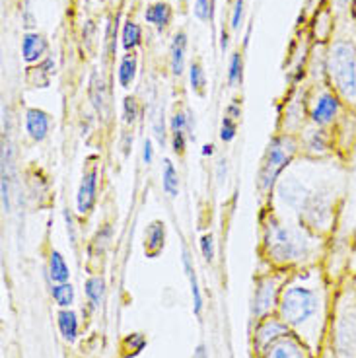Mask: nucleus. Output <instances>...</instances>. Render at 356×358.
I'll return each mask as SVG.
<instances>
[{
    "label": "nucleus",
    "mask_w": 356,
    "mask_h": 358,
    "mask_svg": "<svg viewBox=\"0 0 356 358\" xmlns=\"http://www.w3.org/2000/svg\"><path fill=\"white\" fill-rule=\"evenodd\" d=\"M193 358H208V355H206V349L203 347V345H199L195 350V357Z\"/></svg>",
    "instance_id": "37"
},
{
    "label": "nucleus",
    "mask_w": 356,
    "mask_h": 358,
    "mask_svg": "<svg viewBox=\"0 0 356 358\" xmlns=\"http://www.w3.org/2000/svg\"><path fill=\"white\" fill-rule=\"evenodd\" d=\"M138 117V103L134 98H125L123 101V119H125L127 125H133Z\"/></svg>",
    "instance_id": "29"
},
{
    "label": "nucleus",
    "mask_w": 356,
    "mask_h": 358,
    "mask_svg": "<svg viewBox=\"0 0 356 358\" xmlns=\"http://www.w3.org/2000/svg\"><path fill=\"white\" fill-rule=\"evenodd\" d=\"M47 51V41L39 34H26L22 43V55L26 63H37Z\"/></svg>",
    "instance_id": "13"
},
{
    "label": "nucleus",
    "mask_w": 356,
    "mask_h": 358,
    "mask_svg": "<svg viewBox=\"0 0 356 358\" xmlns=\"http://www.w3.org/2000/svg\"><path fill=\"white\" fill-rule=\"evenodd\" d=\"M320 298L313 288L294 285L280 296V317L286 325H302L318 313Z\"/></svg>",
    "instance_id": "3"
},
{
    "label": "nucleus",
    "mask_w": 356,
    "mask_h": 358,
    "mask_svg": "<svg viewBox=\"0 0 356 358\" xmlns=\"http://www.w3.org/2000/svg\"><path fill=\"white\" fill-rule=\"evenodd\" d=\"M236 133H238V119L228 115V113H224L222 127H220V138H222V143H232L236 138Z\"/></svg>",
    "instance_id": "26"
},
{
    "label": "nucleus",
    "mask_w": 356,
    "mask_h": 358,
    "mask_svg": "<svg viewBox=\"0 0 356 358\" xmlns=\"http://www.w3.org/2000/svg\"><path fill=\"white\" fill-rule=\"evenodd\" d=\"M294 150H296V144L286 136H278L269 144L263 164H261V170H259V187L267 191L275 185L280 171L285 170L288 162L292 160Z\"/></svg>",
    "instance_id": "4"
},
{
    "label": "nucleus",
    "mask_w": 356,
    "mask_h": 358,
    "mask_svg": "<svg viewBox=\"0 0 356 358\" xmlns=\"http://www.w3.org/2000/svg\"><path fill=\"white\" fill-rule=\"evenodd\" d=\"M265 358H308L304 352L302 345L290 335L278 337L265 349Z\"/></svg>",
    "instance_id": "8"
},
{
    "label": "nucleus",
    "mask_w": 356,
    "mask_h": 358,
    "mask_svg": "<svg viewBox=\"0 0 356 358\" xmlns=\"http://www.w3.org/2000/svg\"><path fill=\"white\" fill-rule=\"evenodd\" d=\"M276 292V280L275 278H265L257 285L255 290V298H253V313L255 315H263L273 308Z\"/></svg>",
    "instance_id": "11"
},
{
    "label": "nucleus",
    "mask_w": 356,
    "mask_h": 358,
    "mask_svg": "<svg viewBox=\"0 0 356 358\" xmlns=\"http://www.w3.org/2000/svg\"><path fill=\"white\" fill-rule=\"evenodd\" d=\"M333 2H335L339 12H347V10L353 8V4H355L356 0H333Z\"/></svg>",
    "instance_id": "36"
},
{
    "label": "nucleus",
    "mask_w": 356,
    "mask_h": 358,
    "mask_svg": "<svg viewBox=\"0 0 356 358\" xmlns=\"http://www.w3.org/2000/svg\"><path fill=\"white\" fill-rule=\"evenodd\" d=\"M53 300L61 308H71V304L74 302V288H72L71 282H61L53 287Z\"/></svg>",
    "instance_id": "22"
},
{
    "label": "nucleus",
    "mask_w": 356,
    "mask_h": 358,
    "mask_svg": "<svg viewBox=\"0 0 356 358\" xmlns=\"http://www.w3.org/2000/svg\"><path fill=\"white\" fill-rule=\"evenodd\" d=\"M49 277L57 285L69 282V278H71V268L66 265L61 251H51V257H49Z\"/></svg>",
    "instance_id": "15"
},
{
    "label": "nucleus",
    "mask_w": 356,
    "mask_h": 358,
    "mask_svg": "<svg viewBox=\"0 0 356 358\" xmlns=\"http://www.w3.org/2000/svg\"><path fill=\"white\" fill-rule=\"evenodd\" d=\"M138 43H141V27L134 22H127L123 27V47L127 51H133Z\"/></svg>",
    "instance_id": "25"
},
{
    "label": "nucleus",
    "mask_w": 356,
    "mask_h": 358,
    "mask_svg": "<svg viewBox=\"0 0 356 358\" xmlns=\"http://www.w3.org/2000/svg\"><path fill=\"white\" fill-rule=\"evenodd\" d=\"M220 47H222V51H226V47H228V36H226V31L222 34V43H220Z\"/></svg>",
    "instance_id": "38"
},
{
    "label": "nucleus",
    "mask_w": 356,
    "mask_h": 358,
    "mask_svg": "<svg viewBox=\"0 0 356 358\" xmlns=\"http://www.w3.org/2000/svg\"><path fill=\"white\" fill-rule=\"evenodd\" d=\"M203 154H208V156H211V154H213V144H206L205 146V150H203Z\"/></svg>",
    "instance_id": "39"
},
{
    "label": "nucleus",
    "mask_w": 356,
    "mask_h": 358,
    "mask_svg": "<svg viewBox=\"0 0 356 358\" xmlns=\"http://www.w3.org/2000/svg\"><path fill=\"white\" fill-rule=\"evenodd\" d=\"M146 22L152 24V26H156L158 29H164V27L169 24V18H171V10H169L168 4H164V2H158V4H152L150 8L146 10Z\"/></svg>",
    "instance_id": "18"
},
{
    "label": "nucleus",
    "mask_w": 356,
    "mask_h": 358,
    "mask_svg": "<svg viewBox=\"0 0 356 358\" xmlns=\"http://www.w3.org/2000/svg\"><path fill=\"white\" fill-rule=\"evenodd\" d=\"M329 134L325 133V129L323 127H318L315 131L310 133V138H308V146L315 150V152H325L327 148H329Z\"/></svg>",
    "instance_id": "24"
},
{
    "label": "nucleus",
    "mask_w": 356,
    "mask_h": 358,
    "mask_svg": "<svg viewBox=\"0 0 356 358\" xmlns=\"http://www.w3.org/2000/svg\"><path fill=\"white\" fill-rule=\"evenodd\" d=\"M90 94H92V101H94V106H96V109H104V106H106V84H104V80H101V76H98V74H94L92 76V82H90Z\"/></svg>",
    "instance_id": "23"
},
{
    "label": "nucleus",
    "mask_w": 356,
    "mask_h": 358,
    "mask_svg": "<svg viewBox=\"0 0 356 358\" xmlns=\"http://www.w3.org/2000/svg\"><path fill=\"white\" fill-rule=\"evenodd\" d=\"M286 335V323L275 322V320H269L257 329V335H255V343H257L259 349H267L271 343H275L278 337Z\"/></svg>",
    "instance_id": "12"
},
{
    "label": "nucleus",
    "mask_w": 356,
    "mask_h": 358,
    "mask_svg": "<svg viewBox=\"0 0 356 358\" xmlns=\"http://www.w3.org/2000/svg\"><path fill=\"white\" fill-rule=\"evenodd\" d=\"M265 248L278 263H296L310 255L312 240L290 224L271 218L265 226Z\"/></svg>",
    "instance_id": "2"
},
{
    "label": "nucleus",
    "mask_w": 356,
    "mask_h": 358,
    "mask_svg": "<svg viewBox=\"0 0 356 358\" xmlns=\"http://www.w3.org/2000/svg\"><path fill=\"white\" fill-rule=\"evenodd\" d=\"M134 76H136V57L134 55H125L121 64H119V84L123 88H131Z\"/></svg>",
    "instance_id": "21"
},
{
    "label": "nucleus",
    "mask_w": 356,
    "mask_h": 358,
    "mask_svg": "<svg viewBox=\"0 0 356 358\" xmlns=\"http://www.w3.org/2000/svg\"><path fill=\"white\" fill-rule=\"evenodd\" d=\"M171 144H173V152H183L185 150V133H171Z\"/></svg>",
    "instance_id": "34"
},
{
    "label": "nucleus",
    "mask_w": 356,
    "mask_h": 358,
    "mask_svg": "<svg viewBox=\"0 0 356 358\" xmlns=\"http://www.w3.org/2000/svg\"><path fill=\"white\" fill-rule=\"evenodd\" d=\"M195 14L197 18L205 20V22L213 18V0H197Z\"/></svg>",
    "instance_id": "31"
},
{
    "label": "nucleus",
    "mask_w": 356,
    "mask_h": 358,
    "mask_svg": "<svg viewBox=\"0 0 356 358\" xmlns=\"http://www.w3.org/2000/svg\"><path fill=\"white\" fill-rule=\"evenodd\" d=\"M189 127H191V121L187 113L176 111V115L171 117V133H185Z\"/></svg>",
    "instance_id": "30"
},
{
    "label": "nucleus",
    "mask_w": 356,
    "mask_h": 358,
    "mask_svg": "<svg viewBox=\"0 0 356 358\" xmlns=\"http://www.w3.org/2000/svg\"><path fill=\"white\" fill-rule=\"evenodd\" d=\"M162 187L169 197H178L179 193V176L178 170L169 160L164 162V171H162Z\"/></svg>",
    "instance_id": "19"
},
{
    "label": "nucleus",
    "mask_w": 356,
    "mask_h": 358,
    "mask_svg": "<svg viewBox=\"0 0 356 358\" xmlns=\"http://www.w3.org/2000/svg\"><path fill=\"white\" fill-rule=\"evenodd\" d=\"M183 268L187 273L189 285H191V296H193V312L195 315H201L203 312V294H201V288H199V280H197L195 267H193V261H191V255H189L187 250H183Z\"/></svg>",
    "instance_id": "14"
},
{
    "label": "nucleus",
    "mask_w": 356,
    "mask_h": 358,
    "mask_svg": "<svg viewBox=\"0 0 356 358\" xmlns=\"http://www.w3.org/2000/svg\"><path fill=\"white\" fill-rule=\"evenodd\" d=\"M49 129H51V117H49V113H45L43 109L37 108L27 109L26 131L31 141L41 143L45 136L49 134Z\"/></svg>",
    "instance_id": "9"
},
{
    "label": "nucleus",
    "mask_w": 356,
    "mask_h": 358,
    "mask_svg": "<svg viewBox=\"0 0 356 358\" xmlns=\"http://www.w3.org/2000/svg\"><path fill=\"white\" fill-rule=\"evenodd\" d=\"M59 331L66 343H74L78 335V317L72 310H63L59 313Z\"/></svg>",
    "instance_id": "17"
},
{
    "label": "nucleus",
    "mask_w": 356,
    "mask_h": 358,
    "mask_svg": "<svg viewBox=\"0 0 356 358\" xmlns=\"http://www.w3.org/2000/svg\"><path fill=\"white\" fill-rule=\"evenodd\" d=\"M201 253H203L205 261L213 263V259H214V238H213V234H205V236L201 238Z\"/></svg>",
    "instance_id": "32"
},
{
    "label": "nucleus",
    "mask_w": 356,
    "mask_h": 358,
    "mask_svg": "<svg viewBox=\"0 0 356 358\" xmlns=\"http://www.w3.org/2000/svg\"><path fill=\"white\" fill-rule=\"evenodd\" d=\"M104 294H106V282L101 277H90L86 280V296L92 308H99L104 302Z\"/></svg>",
    "instance_id": "20"
},
{
    "label": "nucleus",
    "mask_w": 356,
    "mask_h": 358,
    "mask_svg": "<svg viewBox=\"0 0 356 358\" xmlns=\"http://www.w3.org/2000/svg\"><path fill=\"white\" fill-rule=\"evenodd\" d=\"M325 71L339 98L356 103V43L353 39H335L331 43Z\"/></svg>",
    "instance_id": "1"
},
{
    "label": "nucleus",
    "mask_w": 356,
    "mask_h": 358,
    "mask_svg": "<svg viewBox=\"0 0 356 358\" xmlns=\"http://www.w3.org/2000/svg\"><path fill=\"white\" fill-rule=\"evenodd\" d=\"M185 49H187V36L183 31H179L178 36L173 37V43H171V71L178 76L183 72V66H185Z\"/></svg>",
    "instance_id": "16"
},
{
    "label": "nucleus",
    "mask_w": 356,
    "mask_h": 358,
    "mask_svg": "<svg viewBox=\"0 0 356 358\" xmlns=\"http://www.w3.org/2000/svg\"><path fill=\"white\" fill-rule=\"evenodd\" d=\"M189 80H191V88L199 92V94H203V90H205V72L201 69V64L193 63L191 64V71H189Z\"/></svg>",
    "instance_id": "27"
},
{
    "label": "nucleus",
    "mask_w": 356,
    "mask_h": 358,
    "mask_svg": "<svg viewBox=\"0 0 356 358\" xmlns=\"http://www.w3.org/2000/svg\"><path fill=\"white\" fill-rule=\"evenodd\" d=\"M166 243V224L162 220H154L144 234V253L148 257H158Z\"/></svg>",
    "instance_id": "10"
},
{
    "label": "nucleus",
    "mask_w": 356,
    "mask_h": 358,
    "mask_svg": "<svg viewBox=\"0 0 356 358\" xmlns=\"http://www.w3.org/2000/svg\"><path fill=\"white\" fill-rule=\"evenodd\" d=\"M243 18V0H236V6H234V16H232V29H238Z\"/></svg>",
    "instance_id": "33"
},
{
    "label": "nucleus",
    "mask_w": 356,
    "mask_h": 358,
    "mask_svg": "<svg viewBox=\"0 0 356 358\" xmlns=\"http://www.w3.org/2000/svg\"><path fill=\"white\" fill-rule=\"evenodd\" d=\"M241 69H243V63H241V55L236 53L234 57H232L230 72H228V80H230L232 86H238V84H241Z\"/></svg>",
    "instance_id": "28"
},
{
    "label": "nucleus",
    "mask_w": 356,
    "mask_h": 358,
    "mask_svg": "<svg viewBox=\"0 0 356 358\" xmlns=\"http://www.w3.org/2000/svg\"><path fill=\"white\" fill-rule=\"evenodd\" d=\"M335 341H337V350L341 357H356V310L353 306H347L345 312L341 313Z\"/></svg>",
    "instance_id": "5"
},
{
    "label": "nucleus",
    "mask_w": 356,
    "mask_h": 358,
    "mask_svg": "<svg viewBox=\"0 0 356 358\" xmlns=\"http://www.w3.org/2000/svg\"><path fill=\"white\" fill-rule=\"evenodd\" d=\"M96 195H98V170L90 168L82 176L78 195H76V208L80 215H88L90 210L96 205Z\"/></svg>",
    "instance_id": "7"
},
{
    "label": "nucleus",
    "mask_w": 356,
    "mask_h": 358,
    "mask_svg": "<svg viewBox=\"0 0 356 358\" xmlns=\"http://www.w3.org/2000/svg\"><path fill=\"white\" fill-rule=\"evenodd\" d=\"M181 2H185V0H181Z\"/></svg>",
    "instance_id": "40"
},
{
    "label": "nucleus",
    "mask_w": 356,
    "mask_h": 358,
    "mask_svg": "<svg viewBox=\"0 0 356 358\" xmlns=\"http://www.w3.org/2000/svg\"><path fill=\"white\" fill-rule=\"evenodd\" d=\"M143 160L146 166H148V164H152V160H154V148H152V141H146V143H144Z\"/></svg>",
    "instance_id": "35"
},
{
    "label": "nucleus",
    "mask_w": 356,
    "mask_h": 358,
    "mask_svg": "<svg viewBox=\"0 0 356 358\" xmlns=\"http://www.w3.org/2000/svg\"><path fill=\"white\" fill-rule=\"evenodd\" d=\"M341 111V98L335 92H323L315 99V106L312 109V121L318 127L331 125L339 117Z\"/></svg>",
    "instance_id": "6"
}]
</instances>
